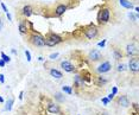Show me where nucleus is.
I'll use <instances>...</instances> for the list:
<instances>
[{
	"instance_id": "nucleus-1",
	"label": "nucleus",
	"mask_w": 139,
	"mask_h": 115,
	"mask_svg": "<svg viewBox=\"0 0 139 115\" xmlns=\"http://www.w3.org/2000/svg\"><path fill=\"white\" fill-rule=\"evenodd\" d=\"M62 42V38L59 37L58 35H56V33H49L46 36L45 38H44V43H45V45L48 46H55L56 44H58V43Z\"/></svg>"
},
{
	"instance_id": "nucleus-2",
	"label": "nucleus",
	"mask_w": 139,
	"mask_h": 115,
	"mask_svg": "<svg viewBox=\"0 0 139 115\" xmlns=\"http://www.w3.org/2000/svg\"><path fill=\"white\" fill-rule=\"evenodd\" d=\"M31 42L35 46H38V48H42V46L45 45L44 43V38L39 35H32L31 36Z\"/></svg>"
},
{
	"instance_id": "nucleus-3",
	"label": "nucleus",
	"mask_w": 139,
	"mask_h": 115,
	"mask_svg": "<svg viewBox=\"0 0 139 115\" xmlns=\"http://www.w3.org/2000/svg\"><path fill=\"white\" fill-rule=\"evenodd\" d=\"M109 17H111L109 10L108 8H104V10H101L100 14H99V21L100 23H107L109 20Z\"/></svg>"
},
{
	"instance_id": "nucleus-4",
	"label": "nucleus",
	"mask_w": 139,
	"mask_h": 115,
	"mask_svg": "<svg viewBox=\"0 0 139 115\" xmlns=\"http://www.w3.org/2000/svg\"><path fill=\"white\" fill-rule=\"evenodd\" d=\"M84 35L87 37L88 39H93L96 37L97 35V28L95 26H89V27L86 28V31H84Z\"/></svg>"
},
{
	"instance_id": "nucleus-5",
	"label": "nucleus",
	"mask_w": 139,
	"mask_h": 115,
	"mask_svg": "<svg viewBox=\"0 0 139 115\" xmlns=\"http://www.w3.org/2000/svg\"><path fill=\"white\" fill-rule=\"evenodd\" d=\"M112 65H111V63L109 62H104L102 64H100V65L97 66V73H100V74H105V73H108L109 70H111Z\"/></svg>"
},
{
	"instance_id": "nucleus-6",
	"label": "nucleus",
	"mask_w": 139,
	"mask_h": 115,
	"mask_svg": "<svg viewBox=\"0 0 139 115\" xmlns=\"http://www.w3.org/2000/svg\"><path fill=\"white\" fill-rule=\"evenodd\" d=\"M61 68H62L64 71H67V73H73L74 70H75V66H74L69 61H63V62L61 63Z\"/></svg>"
},
{
	"instance_id": "nucleus-7",
	"label": "nucleus",
	"mask_w": 139,
	"mask_h": 115,
	"mask_svg": "<svg viewBox=\"0 0 139 115\" xmlns=\"http://www.w3.org/2000/svg\"><path fill=\"white\" fill-rule=\"evenodd\" d=\"M129 66H130V70L133 71V73H138L139 70V64H138V58H132L129 63Z\"/></svg>"
},
{
	"instance_id": "nucleus-8",
	"label": "nucleus",
	"mask_w": 139,
	"mask_h": 115,
	"mask_svg": "<svg viewBox=\"0 0 139 115\" xmlns=\"http://www.w3.org/2000/svg\"><path fill=\"white\" fill-rule=\"evenodd\" d=\"M48 112L51 114H58L59 113V106L56 103H49L48 105Z\"/></svg>"
},
{
	"instance_id": "nucleus-9",
	"label": "nucleus",
	"mask_w": 139,
	"mask_h": 115,
	"mask_svg": "<svg viewBox=\"0 0 139 115\" xmlns=\"http://www.w3.org/2000/svg\"><path fill=\"white\" fill-rule=\"evenodd\" d=\"M102 57V55H101V52L99 51V50H93V51H91V53H89V58L92 59V61H99V59Z\"/></svg>"
},
{
	"instance_id": "nucleus-10",
	"label": "nucleus",
	"mask_w": 139,
	"mask_h": 115,
	"mask_svg": "<svg viewBox=\"0 0 139 115\" xmlns=\"http://www.w3.org/2000/svg\"><path fill=\"white\" fill-rule=\"evenodd\" d=\"M118 102L122 106V107H129V106H130V101H129V98H127V96H125V95H122V96H120V97L118 98Z\"/></svg>"
},
{
	"instance_id": "nucleus-11",
	"label": "nucleus",
	"mask_w": 139,
	"mask_h": 115,
	"mask_svg": "<svg viewBox=\"0 0 139 115\" xmlns=\"http://www.w3.org/2000/svg\"><path fill=\"white\" fill-rule=\"evenodd\" d=\"M66 11H67V6L64 5V4H61V5H58V6L56 7L55 13L57 14V16H62V14H64Z\"/></svg>"
},
{
	"instance_id": "nucleus-12",
	"label": "nucleus",
	"mask_w": 139,
	"mask_h": 115,
	"mask_svg": "<svg viewBox=\"0 0 139 115\" xmlns=\"http://www.w3.org/2000/svg\"><path fill=\"white\" fill-rule=\"evenodd\" d=\"M126 52H127V55H130V56H133V55H136V53H137L136 46L132 45V44H129V45L126 46Z\"/></svg>"
},
{
	"instance_id": "nucleus-13",
	"label": "nucleus",
	"mask_w": 139,
	"mask_h": 115,
	"mask_svg": "<svg viewBox=\"0 0 139 115\" xmlns=\"http://www.w3.org/2000/svg\"><path fill=\"white\" fill-rule=\"evenodd\" d=\"M119 3H120V5L122 7H125L127 10H132L133 8V4L131 1H129V0H119Z\"/></svg>"
},
{
	"instance_id": "nucleus-14",
	"label": "nucleus",
	"mask_w": 139,
	"mask_h": 115,
	"mask_svg": "<svg viewBox=\"0 0 139 115\" xmlns=\"http://www.w3.org/2000/svg\"><path fill=\"white\" fill-rule=\"evenodd\" d=\"M50 75H51L52 77H55V78H58V80L63 77L62 73H61L59 70H57V69H50Z\"/></svg>"
},
{
	"instance_id": "nucleus-15",
	"label": "nucleus",
	"mask_w": 139,
	"mask_h": 115,
	"mask_svg": "<svg viewBox=\"0 0 139 115\" xmlns=\"http://www.w3.org/2000/svg\"><path fill=\"white\" fill-rule=\"evenodd\" d=\"M33 13V12H32V8H31V6H24L23 7V14H24L25 17H30V16H31V14Z\"/></svg>"
},
{
	"instance_id": "nucleus-16",
	"label": "nucleus",
	"mask_w": 139,
	"mask_h": 115,
	"mask_svg": "<svg viewBox=\"0 0 139 115\" xmlns=\"http://www.w3.org/2000/svg\"><path fill=\"white\" fill-rule=\"evenodd\" d=\"M13 103H14V98L13 97H10L7 100V103H6V107H5V110L6 112H10L12 107H13Z\"/></svg>"
},
{
	"instance_id": "nucleus-17",
	"label": "nucleus",
	"mask_w": 139,
	"mask_h": 115,
	"mask_svg": "<svg viewBox=\"0 0 139 115\" xmlns=\"http://www.w3.org/2000/svg\"><path fill=\"white\" fill-rule=\"evenodd\" d=\"M62 91L63 93H66L68 95H71L73 94V88L69 87V85H63L62 87Z\"/></svg>"
},
{
	"instance_id": "nucleus-18",
	"label": "nucleus",
	"mask_w": 139,
	"mask_h": 115,
	"mask_svg": "<svg viewBox=\"0 0 139 115\" xmlns=\"http://www.w3.org/2000/svg\"><path fill=\"white\" fill-rule=\"evenodd\" d=\"M55 98L57 100V101H59V102H64V96H63L61 93H55Z\"/></svg>"
},
{
	"instance_id": "nucleus-19",
	"label": "nucleus",
	"mask_w": 139,
	"mask_h": 115,
	"mask_svg": "<svg viewBox=\"0 0 139 115\" xmlns=\"http://www.w3.org/2000/svg\"><path fill=\"white\" fill-rule=\"evenodd\" d=\"M19 32H20V33H26V32H28V27H26L23 23L19 24Z\"/></svg>"
},
{
	"instance_id": "nucleus-20",
	"label": "nucleus",
	"mask_w": 139,
	"mask_h": 115,
	"mask_svg": "<svg viewBox=\"0 0 139 115\" xmlns=\"http://www.w3.org/2000/svg\"><path fill=\"white\" fill-rule=\"evenodd\" d=\"M1 58H3V61H4L5 63H10V62H11L10 56H7L5 52H1Z\"/></svg>"
},
{
	"instance_id": "nucleus-21",
	"label": "nucleus",
	"mask_w": 139,
	"mask_h": 115,
	"mask_svg": "<svg viewBox=\"0 0 139 115\" xmlns=\"http://www.w3.org/2000/svg\"><path fill=\"white\" fill-rule=\"evenodd\" d=\"M129 17H130V19H132L133 21H137V20H138L139 16H138V13H136V14H134V13H129Z\"/></svg>"
},
{
	"instance_id": "nucleus-22",
	"label": "nucleus",
	"mask_w": 139,
	"mask_h": 115,
	"mask_svg": "<svg viewBox=\"0 0 139 115\" xmlns=\"http://www.w3.org/2000/svg\"><path fill=\"white\" fill-rule=\"evenodd\" d=\"M113 53H114V57H115V59H119V58H121V53L119 52L118 50L115 49L114 51H113Z\"/></svg>"
},
{
	"instance_id": "nucleus-23",
	"label": "nucleus",
	"mask_w": 139,
	"mask_h": 115,
	"mask_svg": "<svg viewBox=\"0 0 139 115\" xmlns=\"http://www.w3.org/2000/svg\"><path fill=\"white\" fill-rule=\"evenodd\" d=\"M25 56H26L28 62H30V61H31V53H30V51H29V50H25Z\"/></svg>"
},
{
	"instance_id": "nucleus-24",
	"label": "nucleus",
	"mask_w": 139,
	"mask_h": 115,
	"mask_svg": "<svg viewBox=\"0 0 139 115\" xmlns=\"http://www.w3.org/2000/svg\"><path fill=\"white\" fill-rule=\"evenodd\" d=\"M125 70H126L125 64H119L118 65V71H125Z\"/></svg>"
},
{
	"instance_id": "nucleus-25",
	"label": "nucleus",
	"mask_w": 139,
	"mask_h": 115,
	"mask_svg": "<svg viewBox=\"0 0 139 115\" xmlns=\"http://www.w3.org/2000/svg\"><path fill=\"white\" fill-rule=\"evenodd\" d=\"M57 57H58V52H55V53H51L49 58H50V59H56Z\"/></svg>"
},
{
	"instance_id": "nucleus-26",
	"label": "nucleus",
	"mask_w": 139,
	"mask_h": 115,
	"mask_svg": "<svg viewBox=\"0 0 139 115\" xmlns=\"http://www.w3.org/2000/svg\"><path fill=\"white\" fill-rule=\"evenodd\" d=\"M105 45H106V39H104L102 42H99V43H97V46H100V48H104Z\"/></svg>"
},
{
	"instance_id": "nucleus-27",
	"label": "nucleus",
	"mask_w": 139,
	"mask_h": 115,
	"mask_svg": "<svg viewBox=\"0 0 139 115\" xmlns=\"http://www.w3.org/2000/svg\"><path fill=\"white\" fill-rule=\"evenodd\" d=\"M102 103H104L105 106H107L108 103H109V100H108L107 97H102Z\"/></svg>"
},
{
	"instance_id": "nucleus-28",
	"label": "nucleus",
	"mask_w": 139,
	"mask_h": 115,
	"mask_svg": "<svg viewBox=\"0 0 139 115\" xmlns=\"http://www.w3.org/2000/svg\"><path fill=\"white\" fill-rule=\"evenodd\" d=\"M117 93H118V88H117V87H113V88H112V93H111V94H113V95L115 96V94H117Z\"/></svg>"
},
{
	"instance_id": "nucleus-29",
	"label": "nucleus",
	"mask_w": 139,
	"mask_h": 115,
	"mask_svg": "<svg viewBox=\"0 0 139 115\" xmlns=\"http://www.w3.org/2000/svg\"><path fill=\"white\" fill-rule=\"evenodd\" d=\"M1 7H3V10H4V12H5V13H7V12H8V10H7L6 5H5L4 3H1Z\"/></svg>"
},
{
	"instance_id": "nucleus-30",
	"label": "nucleus",
	"mask_w": 139,
	"mask_h": 115,
	"mask_svg": "<svg viewBox=\"0 0 139 115\" xmlns=\"http://www.w3.org/2000/svg\"><path fill=\"white\" fill-rule=\"evenodd\" d=\"M4 82H5V76L3 74H0V83H4Z\"/></svg>"
},
{
	"instance_id": "nucleus-31",
	"label": "nucleus",
	"mask_w": 139,
	"mask_h": 115,
	"mask_svg": "<svg viewBox=\"0 0 139 115\" xmlns=\"http://www.w3.org/2000/svg\"><path fill=\"white\" fill-rule=\"evenodd\" d=\"M6 17H7V19H8L10 21H12V16H11L10 12H7V13H6Z\"/></svg>"
},
{
	"instance_id": "nucleus-32",
	"label": "nucleus",
	"mask_w": 139,
	"mask_h": 115,
	"mask_svg": "<svg viewBox=\"0 0 139 115\" xmlns=\"http://www.w3.org/2000/svg\"><path fill=\"white\" fill-rule=\"evenodd\" d=\"M5 65H6V63L4 62L3 59H0V66H1V68H4V66H5Z\"/></svg>"
},
{
	"instance_id": "nucleus-33",
	"label": "nucleus",
	"mask_w": 139,
	"mask_h": 115,
	"mask_svg": "<svg viewBox=\"0 0 139 115\" xmlns=\"http://www.w3.org/2000/svg\"><path fill=\"white\" fill-rule=\"evenodd\" d=\"M3 26H4V21H3V19L0 18V31L3 30Z\"/></svg>"
},
{
	"instance_id": "nucleus-34",
	"label": "nucleus",
	"mask_w": 139,
	"mask_h": 115,
	"mask_svg": "<svg viewBox=\"0 0 139 115\" xmlns=\"http://www.w3.org/2000/svg\"><path fill=\"white\" fill-rule=\"evenodd\" d=\"M108 100H109V101H111V100H113V98H114V95H113V94H109V95H108Z\"/></svg>"
},
{
	"instance_id": "nucleus-35",
	"label": "nucleus",
	"mask_w": 139,
	"mask_h": 115,
	"mask_svg": "<svg viewBox=\"0 0 139 115\" xmlns=\"http://www.w3.org/2000/svg\"><path fill=\"white\" fill-rule=\"evenodd\" d=\"M23 96H24V91H20V94H19V100H23Z\"/></svg>"
},
{
	"instance_id": "nucleus-36",
	"label": "nucleus",
	"mask_w": 139,
	"mask_h": 115,
	"mask_svg": "<svg viewBox=\"0 0 139 115\" xmlns=\"http://www.w3.org/2000/svg\"><path fill=\"white\" fill-rule=\"evenodd\" d=\"M3 102H4V98L1 97V96H0V103H3Z\"/></svg>"
}]
</instances>
